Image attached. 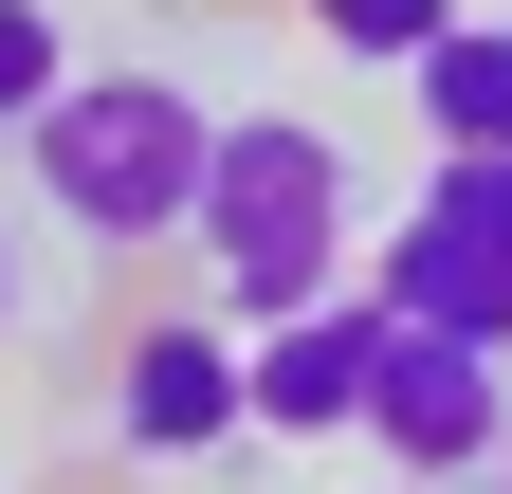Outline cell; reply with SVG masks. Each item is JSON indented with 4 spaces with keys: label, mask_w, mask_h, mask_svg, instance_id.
Returning a JSON list of instances; mask_svg holds the SVG:
<instances>
[{
    "label": "cell",
    "mask_w": 512,
    "mask_h": 494,
    "mask_svg": "<svg viewBox=\"0 0 512 494\" xmlns=\"http://www.w3.org/2000/svg\"><path fill=\"white\" fill-rule=\"evenodd\" d=\"M37 202L92 238V257H147V238H202V165H220V110L183 74H74L19 129Z\"/></svg>",
    "instance_id": "1"
},
{
    "label": "cell",
    "mask_w": 512,
    "mask_h": 494,
    "mask_svg": "<svg viewBox=\"0 0 512 494\" xmlns=\"http://www.w3.org/2000/svg\"><path fill=\"white\" fill-rule=\"evenodd\" d=\"M202 257H220V312L275 330L311 293H348V147L311 110H220V165H202Z\"/></svg>",
    "instance_id": "2"
},
{
    "label": "cell",
    "mask_w": 512,
    "mask_h": 494,
    "mask_svg": "<svg viewBox=\"0 0 512 494\" xmlns=\"http://www.w3.org/2000/svg\"><path fill=\"white\" fill-rule=\"evenodd\" d=\"M384 312L512 348V147H439V183L384 220Z\"/></svg>",
    "instance_id": "3"
},
{
    "label": "cell",
    "mask_w": 512,
    "mask_h": 494,
    "mask_svg": "<svg viewBox=\"0 0 512 494\" xmlns=\"http://www.w3.org/2000/svg\"><path fill=\"white\" fill-rule=\"evenodd\" d=\"M366 440L403 458V476H476V458H512V348H494V330H421V312H403Z\"/></svg>",
    "instance_id": "4"
},
{
    "label": "cell",
    "mask_w": 512,
    "mask_h": 494,
    "mask_svg": "<svg viewBox=\"0 0 512 494\" xmlns=\"http://www.w3.org/2000/svg\"><path fill=\"white\" fill-rule=\"evenodd\" d=\"M110 440H128V458H220V440H256V330H202V312L128 330Z\"/></svg>",
    "instance_id": "5"
},
{
    "label": "cell",
    "mask_w": 512,
    "mask_h": 494,
    "mask_svg": "<svg viewBox=\"0 0 512 494\" xmlns=\"http://www.w3.org/2000/svg\"><path fill=\"white\" fill-rule=\"evenodd\" d=\"M384 348H403L384 275H366V293H311V312H275V330H256V440H348V421L384 403Z\"/></svg>",
    "instance_id": "6"
},
{
    "label": "cell",
    "mask_w": 512,
    "mask_h": 494,
    "mask_svg": "<svg viewBox=\"0 0 512 494\" xmlns=\"http://www.w3.org/2000/svg\"><path fill=\"white\" fill-rule=\"evenodd\" d=\"M421 129L439 147H512V19H476V0H458V19H439V55H421Z\"/></svg>",
    "instance_id": "7"
},
{
    "label": "cell",
    "mask_w": 512,
    "mask_h": 494,
    "mask_svg": "<svg viewBox=\"0 0 512 494\" xmlns=\"http://www.w3.org/2000/svg\"><path fill=\"white\" fill-rule=\"evenodd\" d=\"M74 74H92V55L55 37V0H0V129H37V110L74 92Z\"/></svg>",
    "instance_id": "8"
},
{
    "label": "cell",
    "mask_w": 512,
    "mask_h": 494,
    "mask_svg": "<svg viewBox=\"0 0 512 494\" xmlns=\"http://www.w3.org/2000/svg\"><path fill=\"white\" fill-rule=\"evenodd\" d=\"M439 19H458V0H311V37H330V55H384V74H421Z\"/></svg>",
    "instance_id": "9"
},
{
    "label": "cell",
    "mask_w": 512,
    "mask_h": 494,
    "mask_svg": "<svg viewBox=\"0 0 512 494\" xmlns=\"http://www.w3.org/2000/svg\"><path fill=\"white\" fill-rule=\"evenodd\" d=\"M19 312H37V275H19V220H0V330H19Z\"/></svg>",
    "instance_id": "10"
}]
</instances>
